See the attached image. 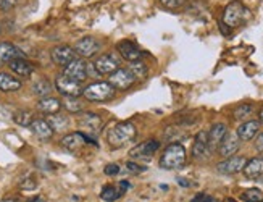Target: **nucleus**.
Returning <instances> with one entry per match:
<instances>
[{"label": "nucleus", "mask_w": 263, "mask_h": 202, "mask_svg": "<svg viewBox=\"0 0 263 202\" xmlns=\"http://www.w3.org/2000/svg\"><path fill=\"white\" fill-rule=\"evenodd\" d=\"M63 75L70 76V78H73V80L81 83V81H84L86 78H87V65L83 60L76 59V60H73L71 63H68L65 66Z\"/></svg>", "instance_id": "16"}, {"label": "nucleus", "mask_w": 263, "mask_h": 202, "mask_svg": "<svg viewBox=\"0 0 263 202\" xmlns=\"http://www.w3.org/2000/svg\"><path fill=\"white\" fill-rule=\"evenodd\" d=\"M134 81H136V78L128 68H118L117 71H113L110 75V80H108V83L115 89H118V91H126V89H129L134 84Z\"/></svg>", "instance_id": "9"}, {"label": "nucleus", "mask_w": 263, "mask_h": 202, "mask_svg": "<svg viewBox=\"0 0 263 202\" xmlns=\"http://www.w3.org/2000/svg\"><path fill=\"white\" fill-rule=\"evenodd\" d=\"M260 123L263 125V107H261V110H260Z\"/></svg>", "instance_id": "45"}, {"label": "nucleus", "mask_w": 263, "mask_h": 202, "mask_svg": "<svg viewBox=\"0 0 263 202\" xmlns=\"http://www.w3.org/2000/svg\"><path fill=\"white\" fill-rule=\"evenodd\" d=\"M247 159L241 155H233V157H228L226 160L220 162L216 165V170L223 175H236L239 172H242V168L246 165Z\"/></svg>", "instance_id": "11"}, {"label": "nucleus", "mask_w": 263, "mask_h": 202, "mask_svg": "<svg viewBox=\"0 0 263 202\" xmlns=\"http://www.w3.org/2000/svg\"><path fill=\"white\" fill-rule=\"evenodd\" d=\"M50 57H52L55 65L66 66L68 63H71L73 60H76V52L70 46H57L50 52Z\"/></svg>", "instance_id": "15"}, {"label": "nucleus", "mask_w": 263, "mask_h": 202, "mask_svg": "<svg viewBox=\"0 0 263 202\" xmlns=\"http://www.w3.org/2000/svg\"><path fill=\"white\" fill-rule=\"evenodd\" d=\"M128 70L133 73V76L136 78V80H145L147 78V65L141 60H134V62H129L128 65Z\"/></svg>", "instance_id": "26"}, {"label": "nucleus", "mask_w": 263, "mask_h": 202, "mask_svg": "<svg viewBox=\"0 0 263 202\" xmlns=\"http://www.w3.org/2000/svg\"><path fill=\"white\" fill-rule=\"evenodd\" d=\"M160 4L168 10H178L182 5H186L187 0H160Z\"/></svg>", "instance_id": "35"}, {"label": "nucleus", "mask_w": 263, "mask_h": 202, "mask_svg": "<svg viewBox=\"0 0 263 202\" xmlns=\"http://www.w3.org/2000/svg\"><path fill=\"white\" fill-rule=\"evenodd\" d=\"M120 172H121V168H120L117 163H110V165L105 167V175H108V176H115V175H118Z\"/></svg>", "instance_id": "37"}, {"label": "nucleus", "mask_w": 263, "mask_h": 202, "mask_svg": "<svg viewBox=\"0 0 263 202\" xmlns=\"http://www.w3.org/2000/svg\"><path fill=\"white\" fill-rule=\"evenodd\" d=\"M63 107L68 112H71V114H79V112L84 108V104L78 97H66L63 102Z\"/></svg>", "instance_id": "31"}, {"label": "nucleus", "mask_w": 263, "mask_h": 202, "mask_svg": "<svg viewBox=\"0 0 263 202\" xmlns=\"http://www.w3.org/2000/svg\"><path fill=\"white\" fill-rule=\"evenodd\" d=\"M117 49H118V52L121 53V57H123L124 60H128V62L141 60V57H142V52L139 50V47H137L134 42L128 41V39H124V41L118 42V44H117Z\"/></svg>", "instance_id": "17"}, {"label": "nucleus", "mask_w": 263, "mask_h": 202, "mask_svg": "<svg viewBox=\"0 0 263 202\" xmlns=\"http://www.w3.org/2000/svg\"><path fill=\"white\" fill-rule=\"evenodd\" d=\"M210 148H209V131H199L196 139H194V145H192V157L194 159H205L209 157Z\"/></svg>", "instance_id": "14"}, {"label": "nucleus", "mask_w": 263, "mask_h": 202, "mask_svg": "<svg viewBox=\"0 0 263 202\" xmlns=\"http://www.w3.org/2000/svg\"><path fill=\"white\" fill-rule=\"evenodd\" d=\"M20 188H21V189H25V191H32V189H36V188H37L36 178H34L32 175H29V176H26V178H23L21 181H20Z\"/></svg>", "instance_id": "34"}, {"label": "nucleus", "mask_w": 263, "mask_h": 202, "mask_svg": "<svg viewBox=\"0 0 263 202\" xmlns=\"http://www.w3.org/2000/svg\"><path fill=\"white\" fill-rule=\"evenodd\" d=\"M258 130H260V121L249 120V121H244L242 125L237 128L236 134H237L241 141H250L258 134Z\"/></svg>", "instance_id": "20"}, {"label": "nucleus", "mask_w": 263, "mask_h": 202, "mask_svg": "<svg viewBox=\"0 0 263 202\" xmlns=\"http://www.w3.org/2000/svg\"><path fill=\"white\" fill-rule=\"evenodd\" d=\"M228 202H236V200H234V199H230V200H228Z\"/></svg>", "instance_id": "46"}, {"label": "nucleus", "mask_w": 263, "mask_h": 202, "mask_svg": "<svg viewBox=\"0 0 263 202\" xmlns=\"http://www.w3.org/2000/svg\"><path fill=\"white\" fill-rule=\"evenodd\" d=\"M128 188H129V183H128V181H124V179H123V181H121V189H123V191H126Z\"/></svg>", "instance_id": "42"}, {"label": "nucleus", "mask_w": 263, "mask_h": 202, "mask_svg": "<svg viewBox=\"0 0 263 202\" xmlns=\"http://www.w3.org/2000/svg\"><path fill=\"white\" fill-rule=\"evenodd\" d=\"M21 87V81L8 73H0V89L5 93H15Z\"/></svg>", "instance_id": "25"}, {"label": "nucleus", "mask_w": 263, "mask_h": 202, "mask_svg": "<svg viewBox=\"0 0 263 202\" xmlns=\"http://www.w3.org/2000/svg\"><path fill=\"white\" fill-rule=\"evenodd\" d=\"M83 96L90 100V102H107V100H111L115 97V87H113L110 83H92L87 87H84Z\"/></svg>", "instance_id": "4"}, {"label": "nucleus", "mask_w": 263, "mask_h": 202, "mask_svg": "<svg viewBox=\"0 0 263 202\" xmlns=\"http://www.w3.org/2000/svg\"><path fill=\"white\" fill-rule=\"evenodd\" d=\"M94 68L97 70L99 75H111L120 68V62L117 60L115 55L111 53H102L96 59Z\"/></svg>", "instance_id": "10"}, {"label": "nucleus", "mask_w": 263, "mask_h": 202, "mask_svg": "<svg viewBox=\"0 0 263 202\" xmlns=\"http://www.w3.org/2000/svg\"><path fill=\"white\" fill-rule=\"evenodd\" d=\"M134 138H136V126L133 125L131 121L117 123V125L113 126L107 134L108 144H110V148H113V149L123 148L124 144L134 141Z\"/></svg>", "instance_id": "2"}, {"label": "nucleus", "mask_w": 263, "mask_h": 202, "mask_svg": "<svg viewBox=\"0 0 263 202\" xmlns=\"http://www.w3.org/2000/svg\"><path fill=\"white\" fill-rule=\"evenodd\" d=\"M102 125H104V121H102L100 115L94 114V112H84V114H81L78 118L79 130H81V133L87 134V136H90V138L97 136V134L100 133V130H102Z\"/></svg>", "instance_id": "6"}, {"label": "nucleus", "mask_w": 263, "mask_h": 202, "mask_svg": "<svg viewBox=\"0 0 263 202\" xmlns=\"http://www.w3.org/2000/svg\"><path fill=\"white\" fill-rule=\"evenodd\" d=\"M32 93L39 97H49L52 93V83L49 80H39L32 84Z\"/></svg>", "instance_id": "27"}, {"label": "nucleus", "mask_w": 263, "mask_h": 202, "mask_svg": "<svg viewBox=\"0 0 263 202\" xmlns=\"http://www.w3.org/2000/svg\"><path fill=\"white\" fill-rule=\"evenodd\" d=\"M255 149H257L260 154H263V133H260V134H258V138L255 139Z\"/></svg>", "instance_id": "40"}, {"label": "nucleus", "mask_w": 263, "mask_h": 202, "mask_svg": "<svg viewBox=\"0 0 263 202\" xmlns=\"http://www.w3.org/2000/svg\"><path fill=\"white\" fill-rule=\"evenodd\" d=\"M178 181H179V185H181V186H189V183L186 181V179H182V178H179Z\"/></svg>", "instance_id": "43"}, {"label": "nucleus", "mask_w": 263, "mask_h": 202, "mask_svg": "<svg viewBox=\"0 0 263 202\" xmlns=\"http://www.w3.org/2000/svg\"><path fill=\"white\" fill-rule=\"evenodd\" d=\"M28 202H45V200H44V197L36 196V197H32V199H31V200H28Z\"/></svg>", "instance_id": "41"}, {"label": "nucleus", "mask_w": 263, "mask_h": 202, "mask_svg": "<svg viewBox=\"0 0 263 202\" xmlns=\"http://www.w3.org/2000/svg\"><path fill=\"white\" fill-rule=\"evenodd\" d=\"M8 66H10L11 71H13L15 75H18V76H21V78H29L34 73V66L25 57L8 62Z\"/></svg>", "instance_id": "22"}, {"label": "nucleus", "mask_w": 263, "mask_h": 202, "mask_svg": "<svg viewBox=\"0 0 263 202\" xmlns=\"http://www.w3.org/2000/svg\"><path fill=\"white\" fill-rule=\"evenodd\" d=\"M126 170L133 175H139L142 172H145V167L139 165V163H136V162H128L126 163Z\"/></svg>", "instance_id": "36"}, {"label": "nucleus", "mask_w": 263, "mask_h": 202, "mask_svg": "<svg viewBox=\"0 0 263 202\" xmlns=\"http://www.w3.org/2000/svg\"><path fill=\"white\" fill-rule=\"evenodd\" d=\"M123 194V189H117L115 186H104V189H102V193H100V199L102 200H105V202H115L117 199H120Z\"/></svg>", "instance_id": "28"}, {"label": "nucleus", "mask_w": 263, "mask_h": 202, "mask_svg": "<svg viewBox=\"0 0 263 202\" xmlns=\"http://www.w3.org/2000/svg\"><path fill=\"white\" fill-rule=\"evenodd\" d=\"M21 57H25V53L16 46H13V44H10V42H0V66Z\"/></svg>", "instance_id": "19"}, {"label": "nucleus", "mask_w": 263, "mask_h": 202, "mask_svg": "<svg viewBox=\"0 0 263 202\" xmlns=\"http://www.w3.org/2000/svg\"><path fill=\"white\" fill-rule=\"evenodd\" d=\"M191 202H218V200L212 196H209V194H197Z\"/></svg>", "instance_id": "39"}, {"label": "nucleus", "mask_w": 263, "mask_h": 202, "mask_svg": "<svg viewBox=\"0 0 263 202\" xmlns=\"http://www.w3.org/2000/svg\"><path fill=\"white\" fill-rule=\"evenodd\" d=\"M49 123H50V126H52L53 131H63V130L68 128V118L62 117V115H57V114H53L50 117Z\"/></svg>", "instance_id": "33"}, {"label": "nucleus", "mask_w": 263, "mask_h": 202, "mask_svg": "<svg viewBox=\"0 0 263 202\" xmlns=\"http://www.w3.org/2000/svg\"><path fill=\"white\" fill-rule=\"evenodd\" d=\"M16 5V0H0V10H4V12H8Z\"/></svg>", "instance_id": "38"}, {"label": "nucleus", "mask_w": 263, "mask_h": 202, "mask_svg": "<svg viewBox=\"0 0 263 202\" xmlns=\"http://www.w3.org/2000/svg\"><path fill=\"white\" fill-rule=\"evenodd\" d=\"M74 52L76 55H79V57H84V59H89V57H92V55H96L100 49V42L94 38H83V39H79L76 44H74Z\"/></svg>", "instance_id": "12"}, {"label": "nucleus", "mask_w": 263, "mask_h": 202, "mask_svg": "<svg viewBox=\"0 0 263 202\" xmlns=\"http://www.w3.org/2000/svg\"><path fill=\"white\" fill-rule=\"evenodd\" d=\"M13 120H15L16 125H20V126H31V123L34 121L32 114H31L29 110H20V112H16Z\"/></svg>", "instance_id": "30"}, {"label": "nucleus", "mask_w": 263, "mask_h": 202, "mask_svg": "<svg viewBox=\"0 0 263 202\" xmlns=\"http://www.w3.org/2000/svg\"><path fill=\"white\" fill-rule=\"evenodd\" d=\"M158 149H160V142L157 139H148V141L141 142L139 145H136V148H133L129 151V155L137 160H151L152 155Z\"/></svg>", "instance_id": "8"}, {"label": "nucleus", "mask_w": 263, "mask_h": 202, "mask_svg": "<svg viewBox=\"0 0 263 202\" xmlns=\"http://www.w3.org/2000/svg\"><path fill=\"white\" fill-rule=\"evenodd\" d=\"M29 128H31L34 136H37L42 141L50 139L53 136V130H52L50 123L47 120H34Z\"/></svg>", "instance_id": "21"}, {"label": "nucleus", "mask_w": 263, "mask_h": 202, "mask_svg": "<svg viewBox=\"0 0 263 202\" xmlns=\"http://www.w3.org/2000/svg\"><path fill=\"white\" fill-rule=\"evenodd\" d=\"M252 112H254V107L250 105V104H241V105H237L234 108V118L236 120H247L250 115H252Z\"/></svg>", "instance_id": "32"}, {"label": "nucleus", "mask_w": 263, "mask_h": 202, "mask_svg": "<svg viewBox=\"0 0 263 202\" xmlns=\"http://www.w3.org/2000/svg\"><path fill=\"white\" fill-rule=\"evenodd\" d=\"M239 148H241V139H239L237 134L236 133H226L223 141L218 145V152H220V155L224 157V159H228V157L236 155Z\"/></svg>", "instance_id": "13"}, {"label": "nucleus", "mask_w": 263, "mask_h": 202, "mask_svg": "<svg viewBox=\"0 0 263 202\" xmlns=\"http://www.w3.org/2000/svg\"><path fill=\"white\" fill-rule=\"evenodd\" d=\"M2 202H18V200L13 197H5V199H2Z\"/></svg>", "instance_id": "44"}, {"label": "nucleus", "mask_w": 263, "mask_h": 202, "mask_svg": "<svg viewBox=\"0 0 263 202\" xmlns=\"http://www.w3.org/2000/svg\"><path fill=\"white\" fill-rule=\"evenodd\" d=\"M186 163V149L179 142L170 144L160 157V167L163 170H178Z\"/></svg>", "instance_id": "3"}, {"label": "nucleus", "mask_w": 263, "mask_h": 202, "mask_svg": "<svg viewBox=\"0 0 263 202\" xmlns=\"http://www.w3.org/2000/svg\"><path fill=\"white\" fill-rule=\"evenodd\" d=\"M242 172L249 179L260 178L263 175V159L261 157H255V159L247 160L244 168H242Z\"/></svg>", "instance_id": "23"}, {"label": "nucleus", "mask_w": 263, "mask_h": 202, "mask_svg": "<svg viewBox=\"0 0 263 202\" xmlns=\"http://www.w3.org/2000/svg\"><path fill=\"white\" fill-rule=\"evenodd\" d=\"M241 199L246 202H263V191H260L258 188L246 189L241 196Z\"/></svg>", "instance_id": "29"}, {"label": "nucleus", "mask_w": 263, "mask_h": 202, "mask_svg": "<svg viewBox=\"0 0 263 202\" xmlns=\"http://www.w3.org/2000/svg\"><path fill=\"white\" fill-rule=\"evenodd\" d=\"M247 18H249V8L244 4H241L239 0H234V2L228 4L223 12V18H221L223 32L226 34V28H228V31L239 28L241 25L246 23Z\"/></svg>", "instance_id": "1"}, {"label": "nucleus", "mask_w": 263, "mask_h": 202, "mask_svg": "<svg viewBox=\"0 0 263 202\" xmlns=\"http://www.w3.org/2000/svg\"><path fill=\"white\" fill-rule=\"evenodd\" d=\"M55 87H57V91L63 94L65 97H79V96H83V91H84L81 83L73 80L70 76H66V75L57 76Z\"/></svg>", "instance_id": "7"}, {"label": "nucleus", "mask_w": 263, "mask_h": 202, "mask_svg": "<svg viewBox=\"0 0 263 202\" xmlns=\"http://www.w3.org/2000/svg\"><path fill=\"white\" fill-rule=\"evenodd\" d=\"M62 148L66 149L68 152H73V154H79L81 152V149L84 148L86 144H92L97 148V141L96 138H90L87 136V134L78 131V133H71V134H66V136L60 141Z\"/></svg>", "instance_id": "5"}, {"label": "nucleus", "mask_w": 263, "mask_h": 202, "mask_svg": "<svg viewBox=\"0 0 263 202\" xmlns=\"http://www.w3.org/2000/svg\"><path fill=\"white\" fill-rule=\"evenodd\" d=\"M226 133H228V128H226L224 123H215V125L210 128V131H209V148H210V152L218 151V145L223 141Z\"/></svg>", "instance_id": "18"}, {"label": "nucleus", "mask_w": 263, "mask_h": 202, "mask_svg": "<svg viewBox=\"0 0 263 202\" xmlns=\"http://www.w3.org/2000/svg\"><path fill=\"white\" fill-rule=\"evenodd\" d=\"M37 108L42 112V114H47V115H53V114H59L60 108H62V102L59 99L55 97H42L37 104Z\"/></svg>", "instance_id": "24"}]
</instances>
